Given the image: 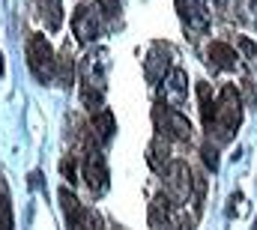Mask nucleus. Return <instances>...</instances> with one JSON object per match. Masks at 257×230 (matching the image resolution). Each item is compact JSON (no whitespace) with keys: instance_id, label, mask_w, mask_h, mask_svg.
<instances>
[{"instance_id":"f257e3e1","label":"nucleus","mask_w":257,"mask_h":230,"mask_svg":"<svg viewBox=\"0 0 257 230\" xmlns=\"http://www.w3.org/2000/svg\"><path fill=\"white\" fill-rule=\"evenodd\" d=\"M215 99H218V111H215V123L206 135H209V141L215 138L218 144H227L233 138V132L239 129V123H242V99H239L233 84L221 87V93Z\"/></svg>"},{"instance_id":"f03ea898","label":"nucleus","mask_w":257,"mask_h":230,"mask_svg":"<svg viewBox=\"0 0 257 230\" xmlns=\"http://www.w3.org/2000/svg\"><path fill=\"white\" fill-rule=\"evenodd\" d=\"M105 69H108V60L105 51H96L90 57L81 60V99L90 111H99L102 102H105Z\"/></svg>"},{"instance_id":"7ed1b4c3","label":"nucleus","mask_w":257,"mask_h":230,"mask_svg":"<svg viewBox=\"0 0 257 230\" xmlns=\"http://www.w3.org/2000/svg\"><path fill=\"white\" fill-rule=\"evenodd\" d=\"M27 66L39 84H45L57 75V54L42 33H30V39H27Z\"/></svg>"},{"instance_id":"20e7f679","label":"nucleus","mask_w":257,"mask_h":230,"mask_svg":"<svg viewBox=\"0 0 257 230\" xmlns=\"http://www.w3.org/2000/svg\"><path fill=\"white\" fill-rule=\"evenodd\" d=\"M153 123H156L159 138H165V141H183V144L192 141V123L180 114L177 108H171L168 102H156Z\"/></svg>"},{"instance_id":"39448f33","label":"nucleus","mask_w":257,"mask_h":230,"mask_svg":"<svg viewBox=\"0 0 257 230\" xmlns=\"http://www.w3.org/2000/svg\"><path fill=\"white\" fill-rule=\"evenodd\" d=\"M81 173H84V182H87V188L93 191V194H102L105 188H108V165H105V156L99 153V150H93V147H87V153H84V165H81Z\"/></svg>"},{"instance_id":"423d86ee","label":"nucleus","mask_w":257,"mask_h":230,"mask_svg":"<svg viewBox=\"0 0 257 230\" xmlns=\"http://www.w3.org/2000/svg\"><path fill=\"white\" fill-rule=\"evenodd\" d=\"M72 30H75V36H78L81 45L96 42V36H99V18H96L93 6L81 3V6L75 9V15H72Z\"/></svg>"},{"instance_id":"0eeeda50","label":"nucleus","mask_w":257,"mask_h":230,"mask_svg":"<svg viewBox=\"0 0 257 230\" xmlns=\"http://www.w3.org/2000/svg\"><path fill=\"white\" fill-rule=\"evenodd\" d=\"M168 69H171V48L156 42L153 51L147 54V63H144V72H147V81L150 84H159L168 78Z\"/></svg>"},{"instance_id":"6e6552de","label":"nucleus","mask_w":257,"mask_h":230,"mask_svg":"<svg viewBox=\"0 0 257 230\" xmlns=\"http://www.w3.org/2000/svg\"><path fill=\"white\" fill-rule=\"evenodd\" d=\"M60 206H63V215H66V227L69 230H84V221H87L90 209H84V203H81L69 188H60Z\"/></svg>"},{"instance_id":"1a4fd4ad","label":"nucleus","mask_w":257,"mask_h":230,"mask_svg":"<svg viewBox=\"0 0 257 230\" xmlns=\"http://www.w3.org/2000/svg\"><path fill=\"white\" fill-rule=\"evenodd\" d=\"M236 51L227 45V42H209V48H206V66L209 69H215V72H230V69H236Z\"/></svg>"},{"instance_id":"9d476101","label":"nucleus","mask_w":257,"mask_h":230,"mask_svg":"<svg viewBox=\"0 0 257 230\" xmlns=\"http://www.w3.org/2000/svg\"><path fill=\"white\" fill-rule=\"evenodd\" d=\"M177 9H180V18L197 30V33H203L206 27H209V15H206V6L200 3V0H177Z\"/></svg>"},{"instance_id":"9b49d317","label":"nucleus","mask_w":257,"mask_h":230,"mask_svg":"<svg viewBox=\"0 0 257 230\" xmlns=\"http://www.w3.org/2000/svg\"><path fill=\"white\" fill-rule=\"evenodd\" d=\"M90 129L96 132V141H99V144H108V141L114 138V132H117V120H114V114H111V108L93 111V117H90Z\"/></svg>"},{"instance_id":"f8f14e48","label":"nucleus","mask_w":257,"mask_h":230,"mask_svg":"<svg viewBox=\"0 0 257 230\" xmlns=\"http://www.w3.org/2000/svg\"><path fill=\"white\" fill-rule=\"evenodd\" d=\"M197 102H200V120H203V129L209 132L212 123H215V111H218V99L212 96V87L206 81H197Z\"/></svg>"},{"instance_id":"ddd939ff","label":"nucleus","mask_w":257,"mask_h":230,"mask_svg":"<svg viewBox=\"0 0 257 230\" xmlns=\"http://www.w3.org/2000/svg\"><path fill=\"white\" fill-rule=\"evenodd\" d=\"M186 72L183 69H174L168 78H165V102H174V105H183L186 102V93H189V84H186Z\"/></svg>"},{"instance_id":"4468645a","label":"nucleus","mask_w":257,"mask_h":230,"mask_svg":"<svg viewBox=\"0 0 257 230\" xmlns=\"http://www.w3.org/2000/svg\"><path fill=\"white\" fill-rule=\"evenodd\" d=\"M36 6H39V15H42L45 27L60 30V24H63V0H36Z\"/></svg>"},{"instance_id":"2eb2a0df","label":"nucleus","mask_w":257,"mask_h":230,"mask_svg":"<svg viewBox=\"0 0 257 230\" xmlns=\"http://www.w3.org/2000/svg\"><path fill=\"white\" fill-rule=\"evenodd\" d=\"M57 78H60V84H72L75 81V60L69 54V48L63 51V57H57Z\"/></svg>"},{"instance_id":"dca6fc26","label":"nucleus","mask_w":257,"mask_h":230,"mask_svg":"<svg viewBox=\"0 0 257 230\" xmlns=\"http://www.w3.org/2000/svg\"><path fill=\"white\" fill-rule=\"evenodd\" d=\"M0 230H15V218H12V203L6 194H0Z\"/></svg>"},{"instance_id":"f3484780","label":"nucleus","mask_w":257,"mask_h":230,"mask_svg":"<svg viewBox=\"0 0 257 230\" xmlns=\"http://www.w3.org/2000/svg\"><path fill=\"white\" fill-rule=\"evenodd\" d=\"M200 153H203V162H206V168H209V171H215V168H218V156H215V150H212L209 144H203V150H200Z\"/></svg>"},{"instance_id":"a211bd4d","label":"nucleus","mask_w":257,"mask_h":230,"mask_svg":"<svg viewBox=\"0 0 257 230\" xmlns=\"http://www.w3.org/2000/svg\"><path fill=\"white\" fill-rule=\"evenodd\" d=\"M99 6L105 9V15H117L120 12V0H99Z\"/></svg>"},{"instance_id":"6ab92c4d","label":"nucleus","mask_w":257,"mask_h":230,"mask_svg":"<svg viewBox=\"0 0 257 230\" xmlns=\"http://www.w3.org/2000/svg\"><path fill=\"white\" fill-rule=\"evenodd\" d=\"M84 230H105V227H102V218H99L96 212H90V215H87V221H84Z\"/></svg>"},{"instance_id":"aec40b11","label":"nucleus","mask_w":257,"mask_h":230,"mask_svg":"<svg viewBox=\"0 0 257 230\" xmlns=\"http://www.w3.org/2000/svg\"><path fill=\"white\" fill-rule=\"evenodd\" d=\"M60 171H63V176L69 179V182H75V162H72V159H63Z\"/></svg>"},{"instance_id":"412c9836","label":"nucleus","mask_w":257,"mask_h":230,"mask_svg":"<svg viewBox=\"0 0 257 230\" xmlns=\"http://www.w3.org/2000/svg\"><path fill=\"white\" fill-rule=\"evenodd\" d=\"M212 6H215V9H224V6H227V0H212Z\"/></svg>"},{"instance_id":"4be33fe9","label":"nucleus","mask_w":257,"mask_h":230,"mask_svg":"<svg viewBox=\"0 0 257 230\" xmlns=\"http://www.w3.org/2000/svg\"><path fill=\"white\" fill-rule=\"evenodd\" d=\"M251 9H254V27H257V0H251Z\"/></svg>"},{"instance_id":"5701e85b","label":"nucleus","mask_w":257,"mask_h":230,"mask_svg":"<svg viewBox=\"0 0 257 230\" xmlns=\"http://www.w3.org/2000/svg\"><path fill=\"white\" fill-rule=\"evenodd\" d=\"M251 230H257V218H254V227H251Z\"/></svg>"}]
</instances>
